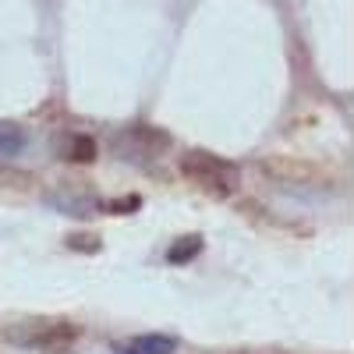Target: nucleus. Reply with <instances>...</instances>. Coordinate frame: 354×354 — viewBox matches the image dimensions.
I'll use <instances>...</instances> for the list:
<instances>
[{"instance_id":"5","label":"nucleus","mask_w":354,"mask_h":354,"mask_svg":"<svg viewBox=\"0 0 354 354\" xmlns=\"http://www.w3.org/2000/svg\"><path fill=\"white\" fill-rule=\"evenodd\" d=\"M68 160H75V163H93V160H96V142L85 138V135H75L71 145H68Z\"/></svg>"},{"instance_id":"2","label":"nucleus","mask_w":354,"mask_h":354,"mask_svg":"<svg viewBox=\"0 0 354 354\" xmlns=\"http://www.w3.org/2000/svg\"><path fill=\"white\" fill-rule=\"evenodd\" d=\"M8 340L21 347H39V351H64L78 340V330L64 319H28V322H15L8 330Z\"/></svg>"},{"instance_id":"6","label":"nucleus","mask_w":354,"mask_h":354,"mask_svg":"<svg viewBox=\"0 0 354 354\" xmlns=\"http://www.w3.org/2000/svg\"><path fill=\"white\" fill-rule=\"evenodd\" d=\"M0 188H32V174H21V170H0Z\"/></svg>"},{"instance_id":"4","label":"nucleus","mask_w":354,"mask_h":354,"mask_svg":"<svg viewBox=\"0 0 354 354\" xmlns=\"http://www.w3.org/2000/svg\"><path fill=\"white\" fill-rule=\"evenodd\" d=\"M21 149H25V131L11 121H0V160L18 156Z\"/></svg>"},{"instance_id":"3","label":"nucleus","mask_w":354,"mask_h":354,"mask_svg":"<svg viewBox=\"0 0 354 354\" xmlns=\"http://www.w3.org/2000/svg\"><path fill=\"white\" fill-rule=\"evenodd\" d=\"M174 340L170 337H160V333H149V337H138L124 347V354H174Z\"/></svg>"},{"instance_id":"7","label":"nucleus","mask_w":354,"mask_h":354,"mask_svg":"<svg viewBox=\"0 0 354 354\" xmlns=\"http://www.w3.org/2000/svg\"><path fill=\"white\" fill-rule=\"evenodd\" d=\"M195 252H202V238H181V245L170 248V262H185V259H192Z\"/></svg>"},{"instance_id":"1","label":"nucleus","mask_w":354,"mask_h":354,"mask_svg":"<svg viewBox=\"0 0 354 354\" xmlns=\"http://www.w3.org/2000/svg\"><path fill=\"white\" fill-rule=\"evenodd\" d=\"M181 174L195 188H202L205 195H216V198L234 195L238 185H241L238 167H230L227 160H220L213 153H202V149H192V153L181 156Z\"/></svg>"}]
</instances>
